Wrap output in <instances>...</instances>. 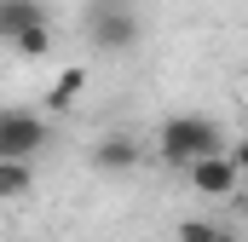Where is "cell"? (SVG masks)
Segmentation results:
<instances>
[{
  "label": "cell",
  "instance_id": "cell-1",
  "mask_svg": "<svg viewBox=\"0 0 248 242\" xmlns=\"http://www.w3.org/2000/svg\"><path fill=\"white\" fill-rule=\"evenodd\" d=\"M156 156H162V167L185 173L196 162H208V156H225V133L208 116H168L156 127Z\"/></svg>",
  "mask_w": 248,
  "mask_h": 242
},
{
  "label": "cell",
  "instance_id": "cell-2",
  "mask_svg": "<svg viewBox=\"0 0 248 242\" xmlns=\"http://www.w3.org/2000/svg\"><path fill=\"white\" fill-rule=\"evenodd\" d=\"M139 35H144V17H139L133 0H87V41L98 52L122 58V52L139 46Z\"/></svg>",
  "mask_w": 248,
  "mask_h": 242
},
{
  "label": "cell",
  "instance_id": "cell-3",
  "mask_svg": "<svg viewBox=\"0 0 248 242\" xmlns=\"http://www.w3.org/2000/svg\"><path fill=\"white\" fill-rule=\"evenodd\" d=\"M52 127H46V110H0V162H35L46 150Z\"/></svg>",
  "mask_w": 248,
  "mask_h": 242
},
{
  "label": "cell",
  "instance_id": "cell-4",
  "mask_svg": "<svg viewBox=\"0 0 248 242\" xmlns=\"http://www.w3.org/2000/svg\"><path fill=\"white\" fill-rule=\"evenodd\" d=\"M190 190L202 196V202H231L237 190H243V173L231 167V156H208V162H196V167H185Z\"/></svg>",
  "mask_w": 248,
  "mask_h": 242
},
{
  "label": "cell",
  "instance_id": "cell-5",
  "mask_svg": "<svg viewBox=\"0 0 248 242\" xmlns=\"http://www.w3.org/2000/svg\"><path fill=\"white\" fill-rule=\"evenodd\" d=\"M93 173H104V179H122V173H133L139 162H144V150H139V138H127V133H110V138H98L93 144Z\"/></svg>",
  "mask_w": 248,
  "mask_h": 242
},
{
  "label": "cell",
  "instance_id": "cell-6",
  "mask_svg": "<svg viewBox=\"0 0 248 242\" xmlns=\"http://www.w3.org/2000/svg\"><path fill=\"white\" fill-rule=\"evenodd\" d=\"M41 23H52L46 0H0V41H17V35H29Z\"/></svg>",
  "mask_w": 248,
  "mask_h": 242
},
{
  "label": "cell",
  "instance_id": "cell-7",
  "mask_svg": "<svg viewBox=\"0 0 248 242\" xmlns=\"http://www.w3.org/2000/svg\"><path fill=\"white\" fill-rule=\"evenodd\" d=\"M87 81H93V75H87L81 63H69V69H58V81L46 87V116H63V110H69V104H75V98L87 92Z\"/></svg>",
  "mask_w": 248,
  "mask_h": 242
},
{
  "label": "cell",
  "instance_id": "cell-8",
  "mask_svg": "<svg viewBox=\"0 0 248 242\" xmlns=\"http://www.w3.org/2000/svg\"><path fill=\"white\" fill-rule=\"evenodd\" d=\"M35 190V162H0V202H23Z\"/></svg>",
  "mask_w": 248,
  "mask_h": 242
},
{
  "label": "cell",
  "instance_id": "cell-9",
  "mask_svg": "<svg viewBox=\"0 0 248 242\" xmlns=\"http://www.w3.org/2000/svg\"><path fill=\"white\" fill-rule=\"evenodd\" d=\"M12 46H17V58H46V52H52V23H41V29L17 35Z\"/></svg>",
  "mask_w": 248,
  "mask_h": 242
},
{
  "label": "cell",
  "instance_id": "cell-10",
  "mask_svg": "<svg viewBox=\"0 0 248 242\" xmlns=\"http://www.w3.org/2000/svg\"><path fill=\"white\" fill-rule=\"evenodd\" d=\"M219 237V225H208V219H179V242H214Z\"/></svg>",
  "mask_w": 248,
  "mask_h": 242
},
{
  "label": "cell",
  "instance_id": "cell-11",
  "mask_svg": "<svg viewBox=\"0 0 248 242\" xmlns=\"http://www.w3.org/2000/svg\"><path fill=\"white\" fill-rule=\"evenodd\" d=\"M225 156H231V167H237V173H248V138H237Z\"/></svg>",
  "mask_w": 248,
  "mask_h": 242
},
{
  "label": "cell",
  "instance_id": "cell-12",
  "mask_svg": "<svg viewBox=\"0 0 248 242\" xmlns=\"http://www.w3.org/2000/svg\"><path fill=\"white\" fill-rule=\"evenodd\" d=\"M214 242H243V237H237V231H225V225H219V237H214Z\"/></svg>",
  "mask_w": 248,
  "mask_h": 242
},
{
  "label": "cell",
  "instance_id": "cell-13",
  "mask_svg": "<svg viewBox=\"0 0 248 242\" xmlns=\"http://www.w3.org/2000/svg\"><path fill=\"white\" fill-rule=\"evenodd\" d=\"M243 81H248V75H243Z\"/></svg>",
  "mask_w": 248,
  "mask_h": 242
}]
</instances>
